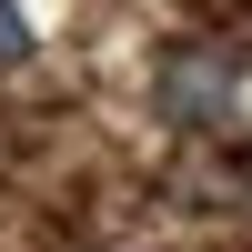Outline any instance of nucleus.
I'll return each instance as SVG.
<instances>
[{
	"label": "nucleus",
	"instance_id": "obj_1",
	"mask_svg": "<svg viewBox=\"0 0 252 252\" xmlns=\"http://www.w3.org/2000/svg\"><path fill=\"white\" fill-rule=\"evenodd\" d=\"M232 51H212V40H192V51H172L161 61V81H152V101H161V121L172 131H222L232 121Z\"/></svg>",
	"mask_w": 252,
	"mask_h": 252
},
{
	"label": "nucleus",
	"instance_id": "obj_2",
	"mask_svg": "<svg viewBox=\"0 0 252 252\" xmlns=\"http://www.w3.org/2000/svg\"><path fill=\"white\" fill-rule=\"evenodd\" d=\"M31 61V20H20V0H0V71H20Z\"/></svg>",
	"mask_w": 252,
	"mask_h": 252
}]
</instances>
